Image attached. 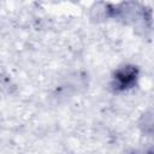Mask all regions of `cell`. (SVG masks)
I'll list each match as a JSON object with an SVG mask.
<instances>
[{
	"label": "cell",
	"instance_id": "1",
	"mask_svg": "<svg viewBox=\"0 0 154 154\" xmlns=\"http://www.w3.org/2000/svg\"><path fill=\"white\" fill-rule=\"evenodd\" d=\"M138 78V69L134 65H125L119 67L114 75L112 81V87L116 91H124L132 88Z\"/></svg>",
	"mask_w": 154,
	"mask_h": 154
}]
</instances>
